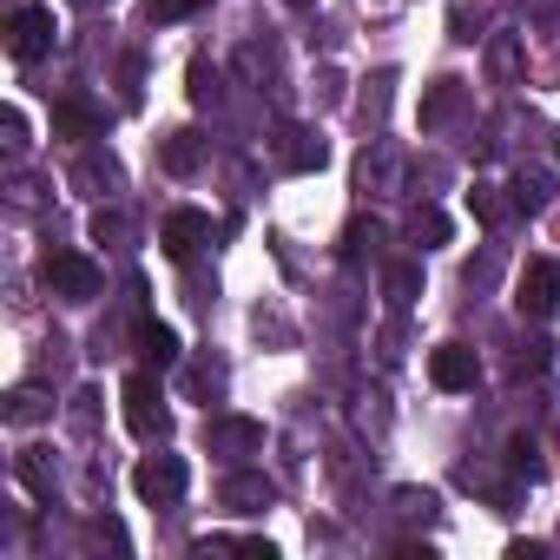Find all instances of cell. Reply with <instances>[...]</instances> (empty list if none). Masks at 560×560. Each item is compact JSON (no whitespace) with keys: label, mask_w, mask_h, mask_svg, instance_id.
<instances>
[{"label":"cell","mask_w":560,"mask_h":560,"mask_svg":"<svg viewBox=\"0 0 560 560\" xmlns=\"http://www.w3.org/2000/svg\"><path fill=\"white\" fill-rule=\"evenodd\" d=\"M119 402H126V429L139 435V442H165L172 435V409H165V396H159V376H126V389H119Z\"/></svg>","instance_id":"obj_1"},{"label":"cell","mask_w":560,"mask_h":560,"mask_svg":"<svg viewBox=\"0 0 560 560\" xmlns=\"http://www.w3.org/2000/svg\"><path fill=\"white\" fill-rule=\"evenodd\" d=\"M514 311L534 317V324H553L560 317V264L553 257H534L521 270V284H514Z\"/></svg>","instance_id":"obj_2"},{"label":"cell","mask_w":560,"mask_h":560,"mask_svg":"<svg viewBox=\"0 0 560 560\" xmlns=\"http://www.w3.org/2000/svg\"><path fill=\"white\" fill-rule=\"evenodd\" d=\"M47 291H54L60 304H93V298H100V264L80 257V250H54V257H47Z\"/></svg>","instance_id":"obj_3"},{"label":"cell","mask_w":560,"mask_h":560,"mask_svg":"<svg viewBox=\"0 0 560 560\" xmlns=\"http://www.w3.org/2000/svg\"><path fill=\"white\" fill-rule=\"evenodd\" d=\"M185 481H191V468H185L178 455H145V462L132 468V494L152 501V508H172V501L185 494Z\"/></svg>","instance_id":"obj_4"},{"label":"cell","mask_w":560,"mask_h":560,"mask_svg":"<svg viewBox=\"0 0 560 560\" xmlns=\"http://www.w3.org/2000/svg\"><path fill=\"white\" fill-rule=\"evenodd\" d=\"M8 54H14L21 67L47 60V54H54V14H47V8H21V14L8 21Z\"/></svg>","instance_id":"obj_5"},{"label":"cell","mask_w":560,"mask_h":560,"mask_svg":"<svg viewBox=\"0 0 560 560\" xmlns=\"http://www.w3.org/2000/svg\"><path fill=\"white\" fill-rule=\"evenodd\" d=\"M429 383L448 389V396H462V389L481 383V357L468 343H442V350H429Z\"/></svg>","instance_id":"obj_6"},{"label":"cell","mask_w":560,"mask_h":560,"mask_svg":"<svg viewBox=\"0 0 560 560\" xmlns=\"http://www.w3.org/2000/svg\"><path fill=\"white\" fill-rule=\"evenodd\" d=\"M357 185H363L370 198H396V191H402V152H396L389 139H370V152H363V165H357Z\"/></svg>","instance_id":"obj_7"},{"label":"cell","mask_w":560,"mask_h":560,"mask_svg":"<svg viewBox=\"0 0 560 560\" xmlns=\"http://www.w3.org/2000/svg\"><path fill=\"white\" fill-rule=\"evenodd\" d=\"M205 448L211 455H257L264 448V422H250V416H211L205 422Z\"/></svg>","instance_id":"obj_8"},{"label":"cell","mask_w":560,"mask_h":560,"mask_svg":"<svg viewBox=\"0 0 560 560\" xmlns=\"http://www.w3.org/2000/svg\"><path fill=\"white\" fill-rule=\"evenodd\" d=\"M218 501H224L231 514H264V508L277 501V481H270V475H257V468H237V475H224V481H218Z\"/></svg>","instance_id":"obj_9"},{"label":"cell","mask_w":560,"mask_h":560,"mask_svg":"<svg viewBox=\"0 0 560 560\" xmlns=\"http://www.w3.org/2000/svg\"><path fill=\"white\" fill-rule=\"evenodd\" d=\"M159 244H165L172 264H185V257H198V244H211V218L205 211H172L165 231H159Z\"/></svg>","instance_id":"obj_10"},{"label":"cell","mask_w":560,"mask_h":560,"mask_svg":"<svg viewBox=\"0 0 560 560\" xmlns=\"http://www.w3.org/2000/svg\"><path fill=\"white\" fill-rule=\"evenodd\" d=\"M277 159H284L291 172H324V165H330V145H324V132H311V126H284Z\"/></svg>","instance_id":"obj_11"},{"label":"cell","mask_w":560,"mask_h":560,"mask_svg":"<svg viewBox=\"0 0 560 560\" xmlns=\"http://www.w3.org/2000/svg\"><path fill=\"white\" fill-rule=\"evenodd\" d=\"M468 106V93H462V80H435L429 93H422V132H442L455 113Z\"/></svg>","instance_id":"obj_12"},{"label":"cell","mask_w":560,"mask_h":560,"mask_svg":"<svg viewBox=\"0 0 560 560\" xmlns=\"http://www.w3.org/2000/svg\"><path fill=\"white\" fill-rule=\"evenodd\" d=\"M54 132H60V139H80V145H86V139H100V132H106V119H100V113H93L86 100H60V106H54Z\"/></svg>","instance_id":"obj_13"},{"label":"cell","mask_w":560,"mask_h":560,"mask_svg":"<svg viewBox=\"0 0 560 560\" xmlns=\"http://www.w3.org/2000/svg\"><path fill=\"white\" fill-rule=\"evenodd\" d=\"M159 165H165L172 178H191V172L205 165V139H198V132H172V139L159 145Z\"/></svg>","instance_id":"obj_14"},{"label":"cell","mask_w":560,"mask_h":560,"mask_svg":"<svg viewBox=\"0 0 560 560\" xmlns=\"http://www.w3.org/2000/svg\"><path fill=\"white\" fill-rule=\"evenodd\" d=\"M139 357H145L152 370H172V363H178V337H172V324L139 317Z\"/></svg>","instance_id":"obj_15"},{"label":"cell","mask_w":560,"mask_h":560,"mask_svg":"<svg viewBox=\"0 0 560 560\" xmlns=\"http://www.w3.org/2000/svg\"><path fill=\"white\" fill-rule=\"evenodd\" d=\"M47 416H54V396H47L40 383H21V389L8 396V422H14V429H34V422H47Z\"/></svg>","instance_id":"obj_16"},{"label":"cell","mask_w":560,"mask_h":560,"mask_svg":"<svg viewBox=\"0 0 560 560\" xmlns=\"http://www.w3.org/2000/svg\"><path fill=\"white\" fill-rule=\"evenodd\" d=\"M488 73H494V86H514L521 80V40L514 34H494L488 40Z\"/></svg>","instance_id":"obj_17"},{"label":"cell","mask_w":560,"mask_h":560,"mask_svg":"<svg viewBox=\"0 0 560 560\" xmlns=\"http://www.w3.org/2000/svg\"><path fill=\"white\" fill-rule=\"evenodd\" d=\"M73 185H86V191H93V198H113V191H119V165H113V159H100V152H93V159H86V165H80V172H73Z\"/></svg>","instance_id":"obj_18"},{"label":"cell","mask_w":560,"mask_h":560,"mask_svg":"<svg viewBox=\"0 0 560 560\" xmlns=\"http://www.w3.org/2000/svg\"><path fill=\"white\" fill-rule=\"evenodd\" d=\"M468 211H475L481 224H508V198H501V185L475 178V185H468Z\"/></svg>","instance_id":"obj_19"},{"label":"cell","mask_w":560,"mask_h":560,"mask_svg":"<svg viewBox=\"0 0 560 560\" xmlns=\"http://www.w3.org/2000/svg\"><path fill=\"white\" fill-rule=\"evenodd\" d=\"M409 237H416L422 250H435V244H448V218H442L435 205H416V211H409Z\"/></svg>","instance_id":"obj_20"},{"label":"cell","mask_w":560,"mask_h":560,"mask_svg":"<svg viewBox=\"0 0 560 560\" xmlns=\"http://www.w3.org/2000/svg\"><path fill=\"white\" fill-rule=\"evenodd\" d=\"M383 291H389V304H396V311H402V304H416V291H422V270H416V264H389Z\"/></svg>","instance_id":"obj_21"},{"label":"cell","mask_w":560,"mask_h":560,"mask_svg":"<svg viewBox=\"0 0 560 560\" xmlns=\"http://www.w3.org/2000/svg\"><path fill=\"white\" fill-rule=\"evenodd\" d=\"M21 481H27L40 501H54V468L40 462V448H27V455H21Z\"/></svg>","instance_id":"obj_22"},{"label":"cell","mask_w":560,"mask_h":560,"mask_svg":"<svg viewBox=\"0 0 560 560\" xmlns=\"http://www.w3.org/2000/svg\"><path fill=\"white\" fill-rule=\"evenodd\" d=\"M547 198H553V178H547V172H534V178L521 172V185H514V205H527V211H540Z\"/></svg>","instance_id":"obj_23"},{"label":"cell","mask_w":560,"mask_h":560,"mask_svg":"<svg viewBox=\"0 0 560 560\" xmlns=\"http://www.w3.org/2000/svg\"><path fill=\"white\" fill-rule=\"evenodd\" d=\"M205 0H145V21H191Z\"/></svg>","instance_id":"obj_24"},{"label":"cell","mask_w":560,"mask_h":560,"mask_svg":"<svg viewBox=\"0 0 560 560\" xmlns=\"http://www.w3.org/2000/svg\"><path fill=\"white\" fill-rule=\"evenodd\" d=\"M224 389V363H198L191 370V396H218Z\"/></svg>","instance_id":"obj_25"},{"label":"cell","mask_w":560,"mask_h":560,"mask_svg":"<svg viewBox=\"0 0 560 560\" xmlns=\"http://www.w3.org/2000/svg\"><path fill=\"white\" fill-rule=\"evenodd\" d=\"M191 100H198V106H211V100H218V86H211V67H205V60L191 67Z\"/></svg>","instance_id":"obj_26"},{"label":"cell","mask_w":560,"mask_h":560,"mask_svg":"<svg viewBox=\"0 0 560 560\" xmlns=\"http://www.w3.org/2000/svg\"><path fill=\"white\" fill-rule=\"evenodd\" d=\"M93 237H100V244H106V237H126V211H100V218H93Z\"/></svg>","instance_id":"obj_27"},{"label":"cell","mask_w":560,"mask_h":560,"mask_svg":"<svg viewBox=\"0 0 560 560\" xmlns=\"http://www.w3.org/2000/svg\"><path fill=\"white\" fill-rule=\"evenodd\" d=\"M396 508H402V514H429V508H435V494H416V488H402V494H396Z\"/></svg>","instance_id":"obj_28"},{"label":"cell","mask_w":560,"mask_h":560,"mask_svg":"<svg viewBox=\"0 0 560 560\" xmlns=\"http://www.w3.org/2000/svg\"><path fill=\"white\" fill-rule=\"evenodd\" d=\"M8 145H14V152L27 145V119H21V113H8Z\"/></svg>","instance_id":"obj_29"},{"label":"cell","mask_w":560,"mask_h":560,"mask_svg":"<svg viewBox=\"0 0 560 560\" xmlns=\"http://www.w3.org/2000/svg\"><path fill=\"white\" fill-rule=\"evenodd\" d=\"M73 8H86V14H100V8H113V0H73Z\"/></svg>","instance_id":"obj_30"}]
</instances>
